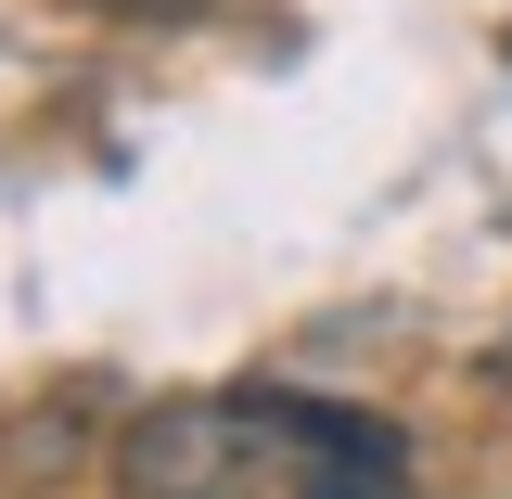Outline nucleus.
I'll return each mask as SVG.
<instances>
[{
	"mask_svg": "<svg viewBox=\"0 0 512 499\" xmlns=\"http://www.w3.org/2000/svg\"><path fill=\"white\" fill-rule=\"evenodd\" d=\"M128 499H282V448H269V397H167L116 436Z\"/></svg>",
	"mask_w": 512,
	"mask_h": 499,
	"instance_id": "obj_1",
	"label": "nucleus"
},
{
	"mask_svg": "<svg viewBox=\"0 0 512 499\" xmlns=\"http://www.w3.org/2000/svg\"><path fill=\"white\" fill-rule=\"evenodd\" d=\"M269 448H282V499H397L410 487V448L372 410H333V397H269Z\"/></svg>",
	"mask_w": 512,
	"mask_h": 499,
	"instance_id": "obj_2",
	"label": "nucleus"
},
{
	"mask_svg": "<svg viewBox=\"0 0 512 499\" xmlns=\"http://www.w3.org/2000/svg\"><path fill=\"white\" fill-rule=\"evenodd\" d=\"M487 372H500V384H512V333H500V346H487Z\"/></svg>",
	"mask_w": 512,
	"mask_h": 499,
	"instance_id": "obj_3",
	"label": "nucleus"
}]
</instances>
